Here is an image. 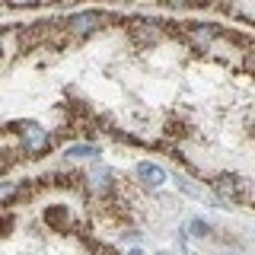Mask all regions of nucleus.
I'll return each mask as SVG.
<instances>
[{
	"mask_svg": "<svg viewBox=\"0 0 255 255\" xmlns=\"http://www.w3.org/2000/svg\"><path fill=\"white\" fill-rule=\"evenodd\" d=\"M128 35L137 48H153L159 38H163V29L153 19H131L128 22Z\"/></svg>",
	"mask_w": 255,
	"mask_h": 255,
	"instance_id": "nucleus-3",
	"label": "nucleus"
},
{
	"mask_svg": "<svg viewBox=\"0 0 255 255\" xmlns=\"http://www.w3.org/2000/svg\"><path fill=\"white\" fill-rule=\"evenodd\" d=\"M156 255H169V252H156Z\"/></svg>",
	"mask_w": 255,
	"mask_h": 255,
	"instance_id": "nucleus-15",
	"label": "nucleus"
},
{
	"mask_svg": "<svg viewBox=\"0 0 255 255\" xmlns=\"http://www.w3.org/2000/svg\"><path fill=\"white\" fill-rule=\"evenodd\" d=\"M134 175L140 179V185H147V188H159V185H166V169L159 163H150V159H143V163H137V169H134Z\"/></svg>",
	"mask_w": 255,
	"mask_h": 255,
	"instance_id": "nucleus-7",
	"label": "nucleus"
},
{
	"mask_svg": "<svg viewBox=\"0 0 255 255\" xmlns=\"http://www.w3.org/2000/svg\"><path fill=\"white\" fill-rule=\"evenodd\" d=\"M128 255H143V252H140V249H131V252H128Z\"/></svg>",
	"mask_w": 255,
	"mask_h": 255,
	"instance_id": "nucleus-14",
	"label": "nucleus"
},
{
	"mask_svg": "<svg viewBox=\"0 0 255 255\" xmlns=\"http://www.w3.org/2000/svg\"><path fill=\"white\" fill-rule=\"evenodd\" d=\"M0 54H3V32H0Z\"/></svg>",
	"mask_w": 255,
	"mask_h": 255,
	"instance_id": "nucleus-13",
	"label": "nucleus"
},
{
	"mask_svg": "<svg viewBox=\"0 0 255 255\" xmlns=\"http://www.w3.org/2000/svg\"><path fill=\"white\" fill-rule=\"evenodd\" d=\"M45 220L51 223V227H64V223L70 220V211L64 204H54V207H48V211H45Z\"/></svg>",
	"mask_w": 255,
	"mask_h": 255,
	"instance_id": "nucleus-10",
	"label": "nucleus"
},
{
	"mask_svg": "<svg viewBox=\"0 0 255 255\" xmlns=\"http://www.w3.org/2000/svg\"><path fill=\"white\" fill-rule=\"evenodd\" d=\"M188 233H191V236H207V233H211V227H207L204 220H191V223H188Z\"/></svg>",
	"mask_w": 255,
	"mask_h": 255,
	"instance_id": "nucleus-11",
	"label": "nucleus"
},
{
	"mask_svg": "<svg viewBox=\"0 0 255 255\" xmlns=\"http://www.w3.org/2000/svg\"><path fill=\"white\" fill-rule=\"evenodd\" d=\"M19 182H13V179H0V204H13L16 198H19Z\"/></svg>",
	"mask_w": 255,
	"mask_h": 255,
	"instance_id": "nucleus-9",
	"label": "nucleus"
},
{
	"mask_svg": "<svg viewBox=\"0 0 255 255\" xmlns=\"http://www.w3.org/2000/svg\"><path fill=\"white\" fill-rule=\"evenodd\" d=\"M217 35H220V29L217 26H204V22H191L185 29V38H188V45L195 48V51H211V45H214Z\"/></svg>",
	"mask_w": 255,
	"mask_h": 255,
	"instance_id": "nucleus-6",
	"label": "nucleus"
},
{
	"mask_svg": "<svg viewBox=\"0 0 255 255\" xmlns=\"http://www.w3.org/2000/svg\"><path fill=\"white\" fill-rule=\"evenodd\" d=\"M214 191H217V198H220V204L227 207V204H236L239 198L246 195V182L239 179V175H217L214 179Z\"/></svg>",
	"mask_w": 255,
	"mask_h": 255,
	"instance_id": "nucleus-4",
	"label": "nucleus"
},
{
	"mask_svg": "<svg viewBox=\"0 0 255 255\" xmlns=\"http://www.w3.org/2000/svg\"><path fill=\"white\" fill-rule=\"evenodd\" d=\"M86 188H90L96 198H109L112 191H115V172H112L109 166H96V169H90V175H86Z\"/></svg>",
	"mask_w": 255,
	"mask_h": 255,
	"instance_id": "nucleus-5",
	"label": "nucleus"
},
{
	"mask_svg": "<svg viewBox=\"0 0 255 255\" xmlns=\"http://www.w3.org/2000/svg\"><path fill=\"white\" fill-rule=\"evenodd\" d=\"M112 19V16L106 10H77L74 16L67 19V35L70 38H77V42H83V38H90L96 35V32H102L106 29V22Z\"/></svg>",
	"mask_w": 255,
	"mask_h": 255,
	"instance_id": "nucleus-2",
	"label": "nucleus"
},
{
	"mask_svg": "<svg viewBox=\"0 0 255 255\" xmlns=\"http://www.w3.org/2000/svg\"><path fill=\"white\" fill-rule=\"evenodd\" d=\"M64 156L67 159H93V156H99V147L96 143H70L64 150Z\"/></svg>",
	"mask_w": 255,
	"mask_h": 255,
	"instance_id": "nucleus-8",
	"label": "nucleus"
},
{
	"mask_svg": "<svg viewBox=\"0 0 255 255\" xmlns=\"http://www.w3.org/2000/svg\"><path fill=\"white\" fill-rule=\"evenodd\" d=\"M16 134H19V140H22V150H26V156L32 159H38V156H45L48 150H51V131L48 128H42L38 122H19L13 128Z\"/></svg>",
	"mask_w": 255,
	"mask_h": 255,
	"instance_id": "nucleus-1",
	"label": "nucleus"
},
{
	"mask_svg": "<svg viewBox=\"0 0 255 255\" xmlns=\"http://www.w3.org/2000/svg\"><path fill=\"white\" fill-rule=\"evenodd\" d=\"M3 169H6V156H0V175H3Z\"/></svg>",
	"mask_w": 255,
	"mask_h": 255,
	"instance_id": "nucleus-12",
	"label": "nucleus"
}]
</instances>
